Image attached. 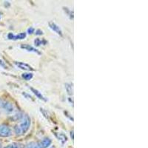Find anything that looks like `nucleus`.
<instances>
[{"label": "nucleus", "instance_id": "f257e3e1", "mask_svg": "<svg viewBox=\"0 0 148 148\" xmlns=\"http://www.w3.org/2000/svg\"><path fill=\"white\" fill-rule=\"evenodd\" d=\"M30 119L29 118V116L25 115V116H23V118H22V121L20 124V127L21 130L22 132V134L23 133H25L28 130L29 127H30Z\"/></svg>", "mask_w": 148, "mask_h": 148}, {"label": "nucleus", "instance_id": "f03ea898", "mask_svg": "<svg viewBox=\"0 0 148 148\" xmlns=\"http://www.w3.org/2000/svg\"><path fill=\"white\" fill-rule=\"evenodd\" d=\"M11 136V130L8 126L5 125H0V136L9 137Z\"/></svg>", "mask_w": 148, "mask_h": 148}, {"label": "nucleus", "instance_id": "7ed1b4c3", "mask_svg": "<svg viewBox=\"0 0 148 148\" xmlns=\"http://www.w3.org/2000/svg\"><path fill=\"white\" fill-rule=\"evenodd\" d=\"M0 107L3 108L7 113H12L14 111V106L13 104L8 101L0 100Z\"/></svg>", "mask_w": 148, "mask_h": 148}, {"label": "nucleus", "instance_id": "20e7f679", "mask_svg": "<svg viewBox=\"0 0 148 148\" xmlns=\"http://www.w3.org/2000/svg\"><path fill=\"white\" fill-rule=\"evenodd\" d=\"M51 142H52L51 139H50L49 138H45L39 141L38 143V146L39 148H47L51 145Z\"/></svg>", "mask_w": 148, "mask_h": 148}, {"label": "nucleus", "instance_id": "39448f33", "mask_svg": "<svg viewBox=\"0 0 148 148\" xmlns=\"http://www.w3.org/2000/svg\"><path fill=\"white\" fill-rule=\"evenodd\" d=\"M49 25V27H51L53 30L54 32H56L57 34H59V36H62V30H61L60 27L53 22H49L48 23Z\"/></svg>", "mask_w": 148, "mask_h": 148}, {"label": "nucleus", "instance_id": "423d86ee", "mask_svg": "<svg viewBox=\"0 0 148 148\" xmlns=\"http://www.w3.org/2000/svg\"><path fill=\"white\" fill-rule=\"evenodd\" d=\"M26 37L25 33H21V34H18V35H14V34L10 33L8 35V38L9 39H13V40H16V39H23Z\"/></svg>", "mask_w": 148, "mask_h": 148}, {"label": "nucleus", "instance_id": "0eeeda50", "mask_svg": "<svg viewBox=\"0 0 148 148\" xmlns=\"http://www.w3.org/2000/svg\"><path fill=\"white\" fill-rule=\"evenodd\" d=\"M15 64L18 68H20L22 70H25V71H34V69L30 65H28L27 64H25V63L24 62H15Z\"/></svg>", "mask_w": 148, "mask_h": 148}, {"label": "nucleus", "instance_id": "6e6552de", "mask_svg": "<svg viewBox=\"0 0 148 148\" xmlns=\"http://www.w3.org/2000/svg\"><path fill=\"white\" fill-rule=\"evenodd\" d=\"M21 47L25 49V50H26V51H29V52H34L38 54H40V52H39L38 50H36V48L33 47L32 46H30L29 45H21Z\"/></svg>", "mask_w": 148, "mask_h": 148}, {"label": "nucleus", "instance_id": "1a4fd4ad", "mask_svg": "<svg viewBox=\"0 0 148 148\" xmlns=\"http://www.w3.org/2000/svg\"><path fill=\"white\" fill-rule=\"evenodd\" d=\"M64 86H65V89L67 94L70 95V96H72L73 94V87L72 83H66Z\"/></svg>", "mask_w": 148, "mask_h": 148}, {"label": "nucleus", "instance_id": "9d476101", "mask_svg": "<svg viewBox=\"0 0 148 148\" xmlns=\"http://www.w3.org/2000/svg\"><path fill=\"white\" fill-rule=\"evenodd\" d=\"M30 90H32V92H34V94H35L37 97L39 98V99H42V100H43V101H47V99H46L43 96V95H42V93L39 92V91H38L37 90L34 89V88H30Z\"/></svg>", "mask_w": 148, "mask_h": 148}, {"label": "nucleus", "instance_id": "9b49d317", "mask_svg": "<svg viewBox=\"0 0 148 148\" xmlns=\"http://www.w3.org/2000/svg\"><path fill=\"white\" fill-rule=\"evenodd\" d=\"M56 137L58 138V139H59V141H60L62 144H64V142H66V141H67V138L65 135L64 134V133H56Z\"/></svg>", "mask_w": 148, "mask_h": 148}, {"label": "nucleus", "instance_id": "f8f14e48", "mask_svg": "<svg viewBox=\"0 0 148 148\" xmlns=\"http://www.w3.org/2000/svg\"><path fill=\"white\" fill-rule=\"evenodd\" d=\"M46 43H47V42H46L45 40H44V39H36L35 40H34V44H35V45L36 46H39L41 45H45Z\"/></svg>", "mask_w": 148, "mask_h": 148}, {"label": "nucleus", "instance_id": "ddd939ff", "mask_svg": "<svg viewBox=\"0 0 148 148\" xmlns=\"http://www.w3.org/2000/svg\"><path fill=\"white\" fill-rule=\"evenodd\" d=\"M33 76H34V75L31 73H25L22 74V77L25 79V80H27V81L30 80L33 78Z\"/></svg>", "mask_w": 148, "mask_h": 148}, {"label": "nucleus", "instance_id": "4468645a", "mask_svg": "<svg viewBox=\"0 0 148 148\" xmlns=\"http://www.w3.org/2000/svg\"><path fill=\"white\" fill-rule=\"evenodd\" d=\"M64 12H65V14H67V16H68L71 19H73V11H71V10H69L67 8H64Z\"/></svg>", "mask_w": 148, "mask_h": 148}, {"label": "nucleus", "instance_id": "2eb2a0df", "mask_svg": "<svg viewBox=\"0 0 148 148\" xmlns=\"http://www.w3.org/2000/svg\"><path fill=\"white\" fill-rule=\"evenodd\" d=\"M24 148H39L38 146V143L36 142H30V143L27 144Z\"/></svg>", "mask_w": 148, "mask_h": 148}, {"label": "nucleus", "instance_id": "dca6fc26", "mask_svg": "<svg viewBox=\"0 0 148 148\" xmlns=\"http://www.w3.org/2000/svg\"><path fill=\"white\" fill-rule=\"evenodd\" d=\"M14 130H15V133H16L17 135H22V130H21L19 126H16L15 127H14Z\"/></svg>", "mask_w": 148, "mask_h": 148}, {"label": "nucleus", "instance_id": "f3484780", "mask_svg": "<svg viewBox=\"0 0 148 148\" xmlns=\"http://www.w3.org/2000/svg\"><path fill=\"white\" fill-rule=\"evenodd\" d=\"M10 145V147L11 148H22L21 145H19V144H18V143H13Z\"/></svg>", "mask_w": 148, "mask_h": 148}, {"label": "nucleus", "instance_id": "a211bd4d", "mask_svg": "<svg viewBox=\"0 0 148 148\" xmlns=\"http://www.w3.org/2000/svg\"><path fill=\"white\" fill-rule=\"evenodd\" d=\"M40 110H41V112H42V113H43V115H44V116H45L46 118H47V119L48 118V117H49V114H48V113H47V111H45L44 109H42V108H41Z\"/></svg>", "mask_w": 148, "mask_h": 148}, {"label": "nucleus", "instance_id": "6ab92c4d", "mask_svg": "<svg viewBox=\"0 0 148 148\" xmlns=\"http://www.w3.org/2000/svg\"><path fill=\"white\" fill-rule=\"evenodd\" d=\"M27 32H28V34H32L34 32V28H33V27H30V28L27 29Z\"/></svg>", "mask_w": 148, "mask_h": 148}, {"label": "nucleus", "instance_id": "aec40b11", "mask_svg": "<svg viewBox=\"0 0 148 148\" xmlns=\"http://www.w3.org/2000/svg\"><path fill=\"white\" fill-rule=\"evenodd\" d=\"M36 35H42V34H43V31L41 30H36Z\"/></svg>", "mask_w": 148, "mask_h": 148}, {"label": "nucleus", "instance_id": "412c9836", "mask_svg": "<svg viewBox=\"0 0 148 148\" xmlns=\"http://www.w3.org/2000/svg\"><path fill=\"white\" fill-rule=\"evenodd\" d=\"M0 66H1V67H5V68H6V67H6V65H5V62H3L2 60H0Z\"/></svg>", "mask_w": 148, "mask_h": 148}, {"label": "nucleus", "instance_id": "4be33fe9", "mask_svg": "<svg viewBox=\"0 0 148 148\" xmlns=\"http://www.w3.org/2000/svg\"><path fill=\"white\" fill-rule=\"evenodd\" d=\"M2 143H1V141H0V148H2Z\"/></svg>", "mask_w": 148, "mask_h": 148}, {"label": "nucleus", "instance_id": "5701e85b", "mask_svg": "<svg viewBox=\"0 0 148 148\" xmlns=\"http://www.w3.org/2000/svg\"><path fill=\"white\" fill-rule=\"evenodd\" d=\"M51 148H56V147H51Z\"/></svg>", "mask_w": 148, "mask_h": 148}]
</instances>
